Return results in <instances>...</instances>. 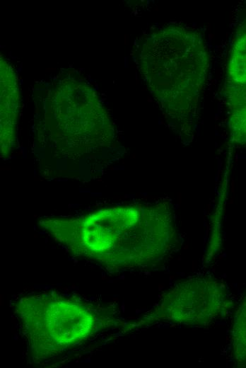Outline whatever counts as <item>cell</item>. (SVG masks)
<instances>
[{"instance_id": "cell-1", "label": "cell", "mask_w": 246, "mask_h": 368, "mask_svg": "<svg viewBox=\"0 0 246 368\" xmlns=\"http://www.w3.org/2000/svg\"><path fill=\"white\" fill-rule=\"evenodd\" d=\"M39 225L74 256L112 272L155 267L173 244L170 214L158 207L104 209L77 217L45 218Z\"/></svg>"}, {"instance_id": "cell-2", "label": "cell", "mask_w": 246, "mask_h": 368, "mask_svg": "<svg viewBox=\"0 0 246 368\" xmlns=\"http://www.w3.org/2000/svg\"><path fill=\"white\" fill-rule=\"evenodd\" d=\"M13 312L29 357L36 364L86 343L118 321L110 306L56 291L20 296Z\"/></svg>"}, {"instance_id": "cell-3", "label": "cell", "mask_w": 246, "mask_h": 368, "mask_svg": "<svg viewBox=\"0 0 246 368\" xmlns=\"http://www.w3.org/2000/svg\"><path fill=\"white\" fill-rule=\"evenodd\" d=\"M164 33V98L172 112H189L204 87L209 66L206 47L196 30L172 25Z\"/></svg>"}, {"instance_id": "cell-4", "label": "cell", "mask_w": 246, "mask_h": 368, "mask_svg": "<svg viewBox=\"0 0 246 368\" xmlns=\"http://www.w3.org/2000/svg\"><path fill=\"white\" fill-rule=\"evenodd\" d=\"M227 304L225 289L216 279L194 276L177 283L139 321L124 326V330L157 323L207 326L223 314Z\"/></svg>"}, {"instance_id": "cell-5", "label": "cell", "mask_w": 246, "mask_h": 368, "mask_svg": "<svg viewBox=\"0 0 246 368\" xmlns=\"http://www.w3.org/2000/svg\"><path fill=\"white\" fill-rule=\"evenodd\" d=\"M228 98L233 108L246 98V17L238 26L227 64Z\"/></svg>"}, {"instance_id": "cell-6", "label": "cell", "mask_w": 246, "mask_h": 368, "mask_svg": "<svg viewBox=\"0 0 246 368\" xmlns=\"http://www.w3.org/2000/svg\"><path fill=\"white\" fill-rule=\"evenodd\" d=\"M233 345L235 360L242 365H246V296L235 315Z\"/></svg>"}, {"instance_id": "cell-7", "label": "cell", "mask_w": 246, "mask_h": 368, "mask_svg": "<svg viewBox=\"0 0 246 368\" xmlns=\"http://www.w3.org/2000/svg\"><path fill=\"white\" fill-rule=\"evenodd\" d=\"M230 128L235 142L246 143V98L232 108Z\"/></svg>"}]
</instances>
